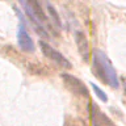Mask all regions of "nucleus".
I'll return each instance as SVG.
<instances>
[{"label":"nucleus","mask_w":126,"mask_h":126,"mask_svg":"<svg viewBox=\"0 0 126 126\" xmlns=\"http://www.w3.org/2000/svg\"><path fill=\"white\" fill-rule=\"evenodd\" d=\"M39 46H41V49H42V53L45 54V57H47L50 59V61H53L55 63H58L59 66H63V67H66V68H70L71 64H70V62L67 61V59L63 57V55L59 53L58 50H55L53 49L50 45H47L46 42H43L41 41L39 42Z\"/></svg>","instance_id":"f03ea898"},{"label":"nucleus","mask_w":126,"mask_h":126,"mask_svg":"<svg viewBox=\"0 0 126 126\" xmlns=\"http://www.w3.org/2000/svg\"><path fill=\"white\" fill-rule=\"evenodd\" d=\"M93 66H94V70H96L97 76L102 81H105L106 84H109L113 88H117L120 83H118L116 70L113 68V66L108 59V57L101 50L93 51Z\"/></svg>","instance_id":"f257e3e1"},{"label":"nucleus","mask_w":126,"mask_h":126,"mask_svg":"<svg viewBox=\"0 0 126 126\" xmlns=\"http://www.w3.org/2000/svg\"><path fill=\"white\" fill-rule=\"evenodd\" d=\"M91 117H92L93 126H114V124L110 121V118L106 117L96 106V104H92V106H91Z\"/></svg>","instance_id":"20e7f679"},{"label":"nucleus","mask_w":126,"mask_h":126,"mask_svg":"<svg viewBox=\"0 0 126 126\" xmlns=\"http://www.w3.org/2000/svg\"><path fill=\"white\" fill-rule=\"evenodd\" d=\"M17 39H18V45L24 51H33L34 50V45L32 41L30 35L28 34L26 28L24 24H20L18 26V33H17Z\"/></svg>","instance_id":"39448f33"},{"label":"nucleus","mask_w":126,"mask_h":126,"mask_svg":"<svg viewBox=\"0 0 126 126\" xmlns=\"http://www.w3.org/2000/svg\"><path fill=\"white\" fill-rule=\"evenodd\" d=\"M75 41H76L78 49L80 51L81 57L84 58V61H89V43H88V39H87V37L84 35V33L76 32V34H75Z\"/></svg>","instance_id":"423d86ee"},{"label":"nucleus","mask_w":126,"mask_h":126,"mask_svg":"<svg viewBox=\"0 0 126 126\" xmlns=\"http://www.w3.org/2000/svg\"><path fill=\"white\" fill-rule=\"evenodd\" d=\"M91 84H92V83H91ZM92 87H93V91H94V92H96V94H97V97L100 98L101 101H104V102H106V101H108V97H106V94H105L104 92H102V91H101L100 88H98L97 85L92 84Z\"/></svg>","instance_id":"6e6552de"},{"label":"nucleus","mask_w":126,"mask_h":126,"mask_svg":"<svg viewBox=\"0 0 126 126\" xmlns=\"http://www.w3.org/2000/svg\"><path fill=\"white\" fill-rule=\"evenodd\" d=\"M46 5H47V11H49V13H50V16H51V18H53L54 24H55L57 26H61V21H59V16H58V13H57V11L54 9V7H51L49 3H46Z\"/></svg>","instance_id":"0eeeda50"},{"label":"nucleus","mask_w":126,"mask_h":126,"mask_svg":"<svg viewBox=\"0 0 126 126\" xmlns=\"http://www.w3.org/2000/svg\"><path fill=\"white\" fill-rule=\"evenodd\" d=\"M62 79H63V81H64L66 87L72 93L79 94V96H88V91H87L85 85L83 84L78 78H75L70 74H62Z\"/></svg>","instance_id":"7ed1b4c3"}]
</instances>
